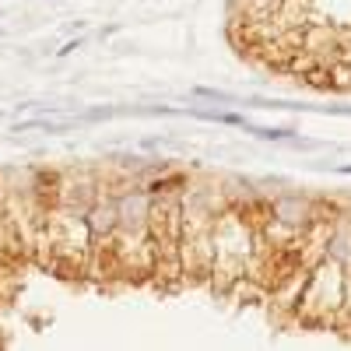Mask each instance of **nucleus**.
Listing matches in <instances>:
<instances>
[{"label":"nucleus","mask_w":351,"mask_h":351,"mask_svg":"<svg viewBox=\"0 0 351 351\" xmlns=\"http://www.w3.org/2000/svg\"><path fill=\"white\" fill-rule=\"evenodd\" d=\"M250 253H253V225L246 221L239 208L225 204L221 215L215 218V263H211L208 285L218 288L221 295H228L246 278Z\"/></svg>","instance_id":"nucleus-1"},{"label":"nucleus","mask_w":351,"mask_h":351,"mask_svg":"<svg viewBox=\"0 0 351 351\" xmlns=\"http://www.w3.org/2000/svg\"><path fill=\"white\" fill-rule=\"evenodd\" d=\"M341 306H344V263L337 256H324L319 263L309 267L299 306L291 313V324L316 327V330H334Z\"/></svg>","instance_id":"nucleus-2"},{"label":"nucleus","mask_w":351,"mask_h":351,"mask_svg":"<svg viewBox=\"0 0 351 351\" xmlns=\"http://www.w3.org/2000/svg\"><path fill=\"white\" fill-rule=\"evenodd\" d=\"M302 49L309 56H316V64H341V25L334 21H309L306 36H302Z\"/></svg>","instance_id":"nucleus-3"},{"label":"nucleus","mask_w":351,"mask_h":351,"mask_svg":"<svg viewBox=\"0 0 351 351\" xmlns=\"http://www.w3.org/2000/svg\"><path fill=\"white\" fill-rule=\"evenodd\" d=\"M281 8V0H236V18H246V21H267L274 18Z\"/></svg>","instance_id":"nucleus-4"}]
</instances>
